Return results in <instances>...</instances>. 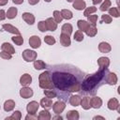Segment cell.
I'll return each mask as SVG.
<instances>
[{
  "label": "cell",
  "instance_id": "f35d334b",
  "mask_svg": "<svg viewBox=\"0 0 120 120\" xmlns=\"http://www.w3.org/2000/svg\"><path fill=\"white\" fill-rule=\"evenodd\" d=\"M97 11V8L96 7H89V8H84V11H83V15L85 16V17H87V16H89V15H91L92 13H94V12H96Z\"/></svg>",
  "mask_w": 120,
  "mask_h": 120
},
{
  "label": "cell",
  "instance_id": "bcb514c9",
  "mask_svg": "<svg viewBox=\"0 0 120 120\" xmlns=\"http://www.w3.org/2000/svg\"><path fill=\"white\" fill-rule=\"evenodd\" d=\"M36 119H38V115H36V114L28 113V114L25 116V120H36Z\"/></svg>",
  "mask_w": 120,
  "mask_h": 120
},
{
  "label": "cell",
  "instance_id": "c3c4849f",
  "mask_svg": "<svg viewBox=\"0 0 120 120\" xmlns=\"http://www.w3.org/2000/svg\"><path fill=\"white\" fill-rule=\"evenodd\" d=\"M39 2V0H28V4L31 6H35Z\"/></svg>",
  "mask_w": 120,
  "mask_h": 120
},
{
  "label": "cell",
  "instance_id": "1f68e13d",
  "mask_svg": "<svg viewBox=\"0 0 120 120\" xmlns=\"http://www.w3.org/2000/svg\"><path fill=\"white\" fill-rule=\"evenodd\" d=\"M108 11H109V15H110L111 17L118 18V17L120 16V12H119V8H114V7L110 8L108 9Z\"/></svg>",
  "mask_w": 120,
  "mask_h": 120
},
{
  "label": "cell",
  "instance_id": "7bdbcfd3",
  "mask_svg": "<svg viewBox=\"0 0 120 120\" xmlns=\"http://www.w3.org/2000/svg\"><path fill=\"white\" fill-rule=\"evenodd\" d=\"M44 41H45V43H47L48 45H53V44L55 43V38H54L52 36L48 35V36H46V37L44 38Z\"/></svg>",
  "mask_w": 120,
  "mask_h": 120
},
{
  "label": "cell",
  "instance_id": "60d3db41",
  "mask_svg": "<svg viewBox=\"0 0 120 120\" xmlns=\"http://www.w3.org/2000/svg\"><path fill=\"white\" fill-rule=\"evenodd\" d=\"M53 19H54V21H55L57 23L61 22L63 21V17H62V15H61V12L58 11V10H54V11H53Z\"/></svg>",
  "mask_w": 120,
  "mask_h": 120
},
{
  "label": "cell",
  "instance_id": "ba28073f",
  "mask_svg": "<svg viewBox=\"0 0 120 120\" xmlns=\"http://www.w3.org/2000/svg\"><path fill=\"white\" fill-rule=\"evenodd\" d=\"M117 81H118V79H117V76H116L115 73L110 72V71L107 73L106 79H105L106 83H108V84H110V85H115V84L117 83Z\"/></svg>",
  "mask_w": 120,
  "mask_h": 120
},
{
  "label": "cell",
  "instance_id": "8d00e7d4",
  "mask_svg": "<svg viewBox=\"0 0 120 120\" xmlns=\"http://www.w3.org/2000/svg\"><path fill=\"white\" fill-rule=\"evenodd\" d=\"M73 38H74V40H76V41H78V42L82 41L83 38H84L83 32H82V31H80V30L76 31L75 34H74V36H73Z\"/></svg>",
  "mask_w": 120,
  "mask_h": 120
},
{
  "label": "cell",
  "instance_id": "4fadbf2b",
  "mask_svg": "<svg viewBox=\"0 0 120 120\" xmlns=\"http://www.w3.org/2000/svg\"><path fill=\"white\" fill-rule=\"evenodd\" d=\"M32 82V77L30 74L28 73H24L21 76L20 78V83L22 84V86H28L30 83Z\"/></svg>",
  "mask_w": 120,
  "mask_h": 120
},
{
  "label": "cell",
  "instance_id": "7402d4cb",
  "mask_svg": "<svg viewBox=\"0 0 120 120\" xmlns=\"http://www.w3.org/2000/svg\"><path fill=\"white\" fill-rule=\"evenodd\" d=\"M1 49H2V51L7 52H8V53H10V54H14V53H15V49H14V47H13L10 43H8V42H4V43L1 45Z\"/></svg>",
  "mask_w": 120,
  "mask_h": 120
},
{
  "label": "cell",
  "instance_id": "74e56055",
  "mask_svg": "<svg viewBox=\"0 0 120 120\" xmlns=\"http://www.w3.org/2000/svg\"><path fill=\"white\" fill-rule=\"evenodd\" d=\"M22 118V112L20 111H15L10 116L7 117L6 120H9V119H12V120H20Z\"/></svg>",
  "mask_w": 120,
  "mask_h": 120
},
{
  "label": "cell",
  "instance_id": "4316f807",
  "mask_svg": "<svg viewBox=\"0 0 120 120\" xmlns=\"http://www.w3.org/2000/svg\"><path fill=\"white\" fill-rule=\"evenodd\" d=\"M79 117H80L79 112L75 111V110H70L67 113V119H68V120H78Z\"/></svg>",
  "mask_w": 120,
  "mask_h": 120
},
{
  "label": "cell",
  "instance_id": "5b68a950",
  "mask_svg": "<svg viewBox=\"0 0 120 120\" xmlns=\"http://www.w3.org/2000/svg\"><path fill=\"white\" fill-rule=\"evenodd\" d=\"M52 111L54 113L56 114H60L61 112H63V111L65 110L66 108V103L62 100H57L56 102H54L52 104Z\"/></svg>",
  "mask_w": 120,
  "mask_h": 120
},
{
  "label": "cell",
  "instance_id": "ffe728a7",
  "mask_svg": "<svg viewBox=\"0 0 120 120\" xmlns=\"http://www.w3.org/2000/svg\"><path fill=\"white\" fill-rule=\"evenodd\" d=\"M81 99H82L81 96H79V95H72V96H70L68 102H69V104H70L71 106H73V107H77V106L80 105V103H81Z\"/></svg>",
  "mask_w": 120,
  "mask_h": 120
},
{
  "label": "cell",
  "instance_id": "f5cc1de1",
  "mask_svg": "<svg viewBox=\"0 0 120 120\" xmlns=\"http://www.w3.org/2000/svg\"><path fill=\"white\" fill-rule=\"evenodd\" d=\"M93 119H94V120H96V119H101V120H105V118H104L103 116H99V115L94 116V117H93Z\"/></svg>",
  "mask_w": 120,
  "mask_h": 120
},
{
  "label": "cell",
  "instance_id": "b9f144b4",
  "mask_svg": "<svg viewBox=\"0 0 120 120\" xmlns=\"http://www.w3.org/2000/svg\"><path fill=\"white\" fill-rule=\"evenodd\" d=\"M38 28L40 32H46L48 31L47 29V25H46V22L45 21H40L38 23Z\"/></svg>",
  "mask_w": 120,
  "mask_h": 120
},
{
  "label": "cell",
  "instance_id": "d590c367",
  "mask_svg": "<svg viewBox=\"0 0 120 120\" xmlns=\"http://www.w3.org/2000/svg\"><path fill=\"white\" fill-rule=\"evenodd\" d=\"M111 6H112V2H111V0H104V2L100 5L99 9H100L101 11H107V10L111 8Z\"/></svg>",
  "mask_w": 120,
  "mask_h": 120
},
{
  "label": "cell",
  "instance_id": "277c9868",
  "mask_svg": "<svg viewBox=\"0 0 120 120\" xmlns=\"http://www.w3.org/2000/svg\"><path fill=\"white\" fill-rule=\"evenodd\" d=\"M22 56L25 62H32V61H35L37 59V52L33 50L26 49L22 52Z\"/></svg>",
  "mask_w": 120,
  "mask_h": 120
},
{
  "label": "cell",
  "instance_id": "484cf974",
  "mask_svg": "<svg viewBox=\"0 0 120 120\" xmlns=\"http://www.w3.org/2000/svg\"><path fill=\"white\" fill-rule=\"evenodd\" d=\"M17 13H18V9L17 8L15 7H11L8 9V11L6 12V15H7V18L8 19H14L16 16H17Z\"/></svg>",
  "mask_w": 120,
  "mask_h": 120
},
{
  "label": "cell",
  "instance_id": "d6a6232c",
  "mask_svg": "<svg viewBox=\"0 0 120 120\" xmlns=\"http://www.w3.org/2000/svg\"><path fill=\"white\" fill-rule=\"evenodd\" d=\"M43 93H44L45 97H47L49 98H54L57 97V94L53 89H44Z\"/></svg>",
  "mask_w": 120,
  "mask_h": 120
},
{
  "label": "cell",
  "instance_id": "681fc988",
  "mask_svg": "<svg viewBox=\"0 0 120 120\" xmlns=\"http://www.w3.org/2000/svg\"><path fill=\"white\" fill-rule=\"evenodd\" d=\"M12 2L15 4V5H21L23 3V0H12Z\"/></svg>",
  "mask_w": 120,
  "mask_h": 120
},
{
  "label": "cell",
  "instance_id": "83f0119b",
  "mask_svg": "<svg viewBox=\"0 0 120 120\" xmlns=\"http://www.w3.org/2000/svg\"><path fill=\"white\" fill-rule=\"evenodd\" d=\"M77 25H78V28H79L80 31L85 32L86 29L89 26V22L87 21H84V20H79L78 22H77Z\"/></svg>",
  "mask_w": 120,
  "mask_h": 120
},
{
  "label": "cell",
  "instance_id": "d6986e66",
  "mask_svg": "<svg viewBox=\"0 0 120 120\" xmlns=\"http://www.w3.org/2000/svg\"><path fill=\"white\" fill-rule=\"evenodd\" d=\"M98 65L99 67V68H108L110 66V59L108 57H105V56H102V57H99L98 59Z\"/></svg>",
  "mask_w": 120,
  "mask_h": 120
},
{
  "label": "cell",
  "instance_id": "e575fe53",
  "mask_svg": "<svg viewBox=\"0 0 120 120\" xmlns=\"http://www.w3.org/2000/svg\"><path fill=\"white\" fill-rule=\"evenodd\" d=\"M11 40H12L16 45H18V46H21V45H22V43H23V38H22L21 35H15L14 37L11 38Z\"/></svg>",
  "mask_w": 120,
  "mask_h": 120
},
{
  "label": "cell",
  "instance_id": "f1b7e54d",
  "mask_svg": "<svg viewBox=\"0 0 120 120\" xmlns=\"http://www.w3.org/2000/svg\"><path fill=\"white\" fill-rule=\"evenodd\" d=\"M72 30H73V27L70 23H65L61 27V33L67 34L68 36H70V34L72 33Z\"/></svg>",
  "mask_w": 120,
  "mask_h": 120
},
{
  "label": "cell",
  "instance_id": "cb8c5ba5",
  "mask_svg": "<svg viewBox=\"0 0 120 120\" xmlns=\"http://www.w3.org/2000/svg\"><path fill=\"white\" fill-rule=\"evenodd\" d=\"M15 108V101L12 99H8L7 101H5L4 103V110L5 112H11L13 111V109Z\"/></svg>",
  "mask_w": 120,
  "mask_h": 120
},
{
  "label": "cell",
  "instance_id": "ee69618b",
  "mask_svg": "<svg viewBox=\"0 0 120 120\" xmlns=\"http://www.w3.org/2000/svg\"><path fill=\"white\" fill-rule=\"evenodd\" d=\"M101 20H102L103 22H105V23H107V24H109V23H111V22H112V18L109 14H103V15L101 16Z\"/></svg>",
  "mask_w": 120,
  "mask_h": 120
},
{
  "label": "cell",
  "instance_id": "6da1fadb",
  "mask_svg": "<svg viewBox=\"0 0 120 120\" xmlns=\"http://www.w3.org/2000/svg\"><path fill=\"white\" fill-rule=\"evenodd\" d=\"M51 79L55 88L61 93H74L81 91V83L83 80V74L75 67L68 65L52 66L49 70Z\"/></svg>",
  "mask_w": 120,
  "mask_h": 120
},
{
  "label": "cell",
  "instance_id": "603a6c76",
  "mask_svg": "<svg viewBox=\"0 0 120 120\" xmlns=\"http://www.w3.org/2000/svg\"><path fill=\"white\" fill-rule=\"evenodd\" d=\"M72 6L77 10H82L86 8V3L84 0H74Z\"/></svg>",
  "mask_w": 120,
  "mask_h": 120
},
{
  "label": "cell",
  "instance_id": "9f6ffc18",
  "mask_svg": "<svg viewBox=\"0 0 120 120\" xmlns=\"http://www.w3.org/2000/svg\"><path fill=\"white\" fill-rule=\"evenodd\" d=\"M44 1H45V2H47V3H49V2H51L52 0H44Z\"/></svg>",
  "mask_w": 120,
  "mask_h": 120
},
{
  "label": "cell",
  "instance_id": "f6af8a7d",
  "mask_svg": "<svg viewBox=\"0 0 120 120\" xmlns=\"http://www.w3.org/2000/svg\"><path fill=\"white\" fill-rule=\"evenodd\" d=\"M0 57L1 58H3V59H11L12 58V54H10V53H8V52H4V51H2L1 52H0Z\"/></svg>",
  "mask_w": 120,
  "mask_h": 120
},
{
  "label": "cell",
  "instance_id": "5bb4252c",
  "mask_svg": "<svg viewBox=\"0 0 120 120\" xmlns=\"http://www.w3.org/2000/svg\"><path fill=\"white\" fill-rule=\"evenodd\" d=\"M46 25H47V29L48 31H55L57 29V22L54 21L53 18H48L46 21Z\"/></svg>",
  "mask_w": 120,
  "mask_h": 120
},
{
  "label": "cell",
  "instance_id": "52a82bcc",
  "mask_svg": "<svg viewBox=\"0 0 120 120\" xmlns=\"http://www.w3.org/2000/svg\"><path fill=\"white\" fill-rule=\"evenodd\" d=\"M107 107H108L109 110H112V111L117 110V111L120 112L119 101H118V99L115 98H110V99H109V101H108V103H107Z\"/></svg>",
  "mask_w": 120,
  "mask_h": 120
},
{
  "label": "cell",
  "instance_id": "f907efd6",
  "mask_svg": "<svg viewBox=\"0 0 120 120\" xmlns=\"http://www.w3.org/2000/svg\"><path fill=\"white\" fill-rule=\"evenodd\" d=\"M8 0H0V7H3V6H6L8 4Z\"/></svg>",
  "mask_w": 120,
  "mask_h": 120
},
{
  "label": "cell",
  "instance_id": "30bf717a",
  "mask_svg": "<svg viewBox=\"0 0 120 120\" xmlns=\"http://www.w3.org/2000/svg\"><path fill=\"white\" fill-rule=\"evenodd\" d=\"M29 45L33 48V49H38L40 47L41 45V40L39 38L38 36H32L29 38Z\"/></svg>",
  "mask_w": 120,
  "mask_h": 120
},
{
  "label": "cell",
  "instance_id": "6f0895ef",
  "mask_svg": "<svg viewBox=\"0 0 120 120\" xmlns=\"http://www.w3.org/2000/svg\"><path fill=\"white\" fill-rule=\"evenodd\" d=\"M67 1H68V2H73L74 0H67Z\"/></svg>",
  "mask_w": 120,
  "mask_h": 120
},
{
  "label": "cell",
  "instance_id": "8992f818",
  "mask_svg": "<svg viewBox=\"0 0 120 120\" xmlns=\"http://www.w3.org/2000/svg\"><path fill=\"white\" fill-rule=\"evenodd\" d=\"M39 103L33 100V101H30L27 106H26V111L28 113H31V114H36V112H38V108H39Z\"/></svg>",
  "mask_w": 120,
  "mask_h": 120
},
{
  "label": "cell",
  "instance_id": "9c48e42d",
  "mask_svg": "<svg viewBox=\"0 0 120 120\" xmlns=\"http://www.w3.org/2000/svg\"><path fill=\"white\" fill-rule=\"evenodd\" d=\"M33 94H34L33 90L28 86H22L20 90V96L22 98H29L33 96Z\"/></svg>",
  "mask_w": 120,
  "mask_h": 120
},
{
  "label": "cell",
  "instance_id": "9a60e30c",
  "mask_svg": "<svg viewBox=\"0 0 120 120\" xmlns=\"http://www.w3.org/2000/svg\"><path fill=\"white\" fill-rule=\"evenodd\" d=\"M60 43H61V45H63L64 47H68V46H70L71 40H70L69 36L67 35V34L61 33V35H60Z\"/></svg>",
  "mask_w": 120,
  "mask_h": 120
},
{
  "label": "cell",
  "instance_id": "3957f363",
  "mask_svg": "<svg viewBox=\"0 0 120 120\" xmlns=\"http://www.w3.org/2000/svg\"><path fill=\"white\" fill-rule=\"evenodd\" d=\"M38 83H39V87L42 89H54L49 70L42 72L38 76Z\"/></svg>",
  "mask_w": 120,
  "mask_h": 120
},
{
  "label": "cell",
  "instance_id": "7c38bea8",
  "mask_svg": "<svg viewBox=\"0 0 120 120\" xmlns=\"http://www.w3.org/2000/svg\"><path fill=\"white\" fill-rule=\"evenodd\" d=\"M2 28H3L5 31L8 32V33H11V34H14V35H21L19 29H18L17 27L13 26L12 24H9V23H4V24L2 25Z\"/></svg>",
  "mask_w": 120,
  "mask_h": 120
},
{
  "label": "cell",
  "instance_id": "836d02e7",
  "mask_svg": "<svg viewBox=\"0 0 120 120\" xmlns=\"http://www.w3.org/2000/svg\"><path fill=\"white\" fill-rule=\"evenodd\" d=\"M60 12H61V15H62L63 19L70 20V19H72V17H73L72 12H71L70 10H68V9H62Z\"/></svg>",
  "mask_w": 120,
  "mask_h": 120
},
{
  "label": "cell",
  "instance_id": "8fae6325",
  "mask_svg": "<svg viewBox=\"0 0 120 120\" xmlns=\"http://www.w3.org/2000/svg\"><path fill=\"white\" fill-rule=\"evenodd\" d=\"M22 20L27 23V24H30V25H33L35 23V16L30 13V12H23L22 14Z\"/></svg>",
  "mask_w": 120,
  "mask_h": 120
},
{
  "label": "cell",
  "instance_id": "4dcf8cb0",
  "mask_svg": "<svg viewBox=\"0 0 120 120\" xmlns=\"http://www.w3.org/2000/svg\"><path fill=\"white\" fill-rule=\"evenodd\" d=\"M47 67V65L45 64V62H43L42 60H35L34 61V68L37 70H41V69H45Z\"/></svg>",
  "mask_w": 120,
  "mask_h": 120
},
{
  "label": "cell",
  "instance_id": "d4e9b609",
  "mask_svg": "<svg viewBox=\"0 0 120 120\" xmlns=\"http://www.w3.org/2000/svg\"><path fill=\"white\" fill-rule=\"evenodd\" d=\"M51 118H52V115L47 109L42 110L39 112V114L38 115V119H39V120H50Z\"/></svg>",
  "mask_w": 120,
  "mask_h": 120
},
{
  "label": "cell",
  "instance_id": "44dd1931",
  "mask_svg": "<svg viewBox=\"0 0 120 120\" xmlns=\"http://www.w3.org/2000/svg\"><path fill=\"white\" fill-rule=\"evenodd\" d=\"M102 105V99L99 97L91 98V107L94 109H99Z\"/></svg>",
  "mask_w": 120,
  "mask_h": 120
},
{
  "label": "cell",
  "instance_id": "ac0fdd59",
  "mask_svg": "<svg viewBox=\"0 0 120 120\" xmlns=\"http://www.w3.org/2000/svg\"><path fill=\"white\" fill-rule=\"evenodd\" d=\"M39 105L43 108V109H47V110H49V109H51L52 107V98H43L41 100H40V103H39Z\"/></svg>",
  "mask_w": 120,
  "mask_h": 120
},
{
  "label": "cell",
  "instance_id": "7dc6e473",
  "mask_svg": "<svg viewBox=\"0 0 120 120\" xmlns=\"http://www.w3.org/2000/svg\"><path fill=\"white\" fill-rule=\"evenodd\" d=\"M6 18H7L6 11L4 9H0V21H4Z\"/></svg>",
  "mask_w": 120,
  "mask_h": 120
},
{
  "label": "cell",
  "instance_id": "e0dca14e",
  "mask_svg": "<svg viewBox=\"0 0 120 120\" xmlns=\"http://www.w3.org/2000/svg\"><path fill=\"white\" fill-rule=\"evenodd\" d=\"M80 105L82 106V108L83 110H89L90 108H92V107H91V98L88 97V96L82 98L81 99Z\"/></svg>",
  "mask_w": 120,
  "mask_h": 120
},
{
  "label": "cell",
  "instance_id": "7a4b0ae2",
  "mask_svg": "<svg viewBox=\"0 0 120 120\" xmlns=\"http://www.w3.org/2000/svg\"><path fill=\"white\" fill-rule=\"evenodd\" d=\"M108 72H109L108 68H99L97 72L87 76L84 80H82L81 83L82 94L83 93V94L94 95L103 83H106L105 79Z\"/></svg>",
  "mask_w": 120,
  "mask_h": 120
},
{
  "label": "cell",
  "instance_id": "f546056e",
  "mask_svg": "<svg viewBox=\"0 0 120 120\" xmlns=\"http://www.w3.org/2000/svg\"><path fill=\"white\" fill-rule=\"evenodd\" d=\"M85 33H86V35H87L88 37L92 38V37H95V36L97 35V33H98V29H97V27H96L95 25L89 24V26H88V28L86 29Z\"/></svg>",
  "mask_w": 120,
  "mask_h": 120
},
{
  "label": "cell",
  "instance_id": "2e32d148",
  "mask_svg": "<svg viewBox=\"0 0 120 120\" xmlns=\"http://www.w3.org/2000/svg\"><path fill=\"white\" fill-rule=\"evenodd\" d=\"M112 50V47L111 45L108 43V42H105V41H102L98 44V51L102 53H107V52H110Z\"/></svg>",
  "mask_w": 120,
  "mask_h": 120
},
{
  "label": "cell",
  "instance_id": "11a10c76",
  "mask_svg": "<svg viewBox=\"0 0 120 120\" xmlns=\"http://www.w3.org/2000/svg\"><path fill=\"white\" fill-rule=\"evenodd\" d=\"M116 3H117V6L119 7V0H116ZM118 7H117V8H118Z\"/></svg>",
  "mask_w": 120,
  "mask_h": 120
},
{
  "label": "cell",
  "instance_id": "816d5d0a",
  "mask_svg": "<svg viewBox=\"0 0 120 120\" xmlns=\"http://www.w3.org/2000/svg\"><path fill=\"white\" fill-rule=\"evenodd\" d=\"M102 2V0H92V3L94 4V5H98V4H100Z\"/></svg>",
  "mask_w": 120,
  "mask_h": 120
},
{
  "label": "cell",
  "instance_id": "ab89813d",
  "mask_svg": "<svg viewBox=\"0 0 120 120\" xmlns=\"http://www.w3.org/2000/svg\"><path fill=\"white\" fill-rule=\"evenodd\" d=\"M87 22H89V24H92V25H95L97 24V22H98V15H89L87 16Z\"/></svg>",
  "mask_w": 120,
  "mask_h": 120
},
{
  "label": "cell",
  "instance_id": "db71d44e",
  "mask_svg": "<svg viewBox=\"0 0 120 120\" xmlns=\"http://www.w3.org/2000/svg\"><path fill=\"white\" fill-rule=\"evenodd\" d=\"M52 119H60V120H61L62 117H61V116H55V117H52Z\"/></svg>",
  "mask_w": 120,
  "mask_h": 120
}]
</instances>
